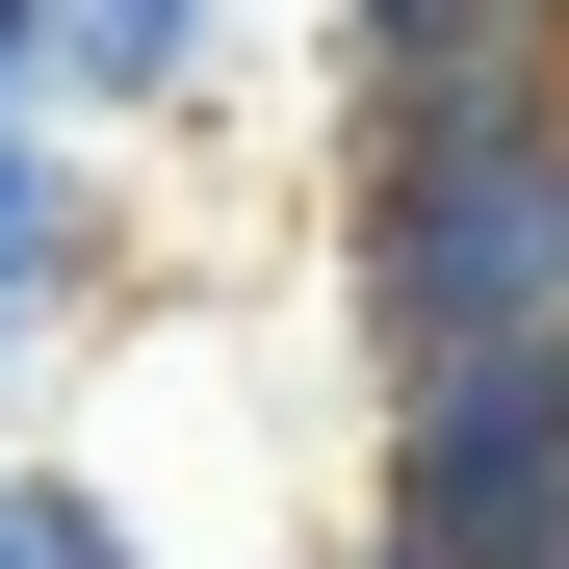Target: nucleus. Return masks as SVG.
Segmentation results:
<instances>
[{"label": "nucleus", "mask_w": 569, "mask_h": 569, "mask_svg": "<svg viewBox=\"0 0 569 569\" xmlns=\"http://www.w3.org/2000/svg\"><path fill=\"white\" fill-rule=\"evenodd\" d=\"M569 311V52L518 78H415V104H337V337H543Z\"/></svg>", "instance_id": "f257e3e1"}, {"label": "nucleus", "mask_w": 569, "mask_h": 569, "mask_svg": "<svg viewBox=\"0 0 569 569\" xmlns=\"http://www.w3.org/2000/svg\"><path fill=\"white\" fill-rule=\"evenodd\" d=\"M362 543H415V569H569V311L362 362Z\"/></svg>", "instance_id": "f03ea898"}, {"label": "nucleus", "mask_w": 569, "mask_h": 569, "mask_svg": "<svg viewBox=\"0 0 569 569\" xmlns=\"http://www.w3.org/2000/svg\"><path fill=\"white\" fill-rule=\"evenodd\" d=\"M104 284H130V130H78L52 78H27V104H0V311L78 337Z\"/></svg>", "instance_id": "7ed1b4c3"}, {"label": "nucleus", "mask_w": 569, "mask_h": 569, "mask_svg": "<svg viewBox=\"0 0 569 569\" xmlns=\"http://www.w3.org/2000/svg\"><path fill=\"white\" fill-rule=\"evenodd\" d=\"M52 104L78 130H208L233 104V0H52Z\"/></svg>", "instance_id": "20e7f679"}, {"label": "nucleus", "mask_w": 569, "mask_h": 569, "mask_svg": "<svg viewBox=\"0 0 569 569\" xmlns=\"http://www.w3.org/2000/svg\"><path fill=\"white\" fill-rule=\"evenodd\" d=\"M569 52V0H311V78L337 104H415V78H518Z\"/></svg>", "instance_id": "39448f33"}, {"label": "nucleus", "mask_w": 569, "mask_h": 569, "mask_svg": "<svg viewBox=\"0 0 569 569\" xmlns=\"http://www.w3.org/2000/svg\"><path fill=\"white\" fill-rule=\"evenodd\" d=\"M27 78H52V0H0V104H27Z\"/></svg>", "instance_id": "423d86ee"}, {"label": "nucleus", "mask_w": 569, "mask_h": 569, "mask_svg": "<svg viewBox=\"0 0 569 569\" xmlns=\"http://www.w3.org/2000/svg\"><path fill=\"white\" fill-rule=\"evenodd\" d=\"M27 362H52V311H0V440H27Z\"/></svg>", "instance_id": "0eeeda50"}]
</instances>
